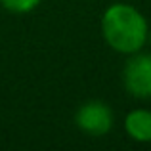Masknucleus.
Wrapping results in <instances>:
<instances>
[{"label": "nucleus", "instance_id": "obj_1", "mask_svg": "<svg viewBox=\"0 0 151 151\" xmlns=\"http://www.w3.org/2000/svg\"><path fill=\"white\" fill-rule=\"evenodd\" d=\"M101 35L109 48L119 54H136L149 37L147 19L130 4H113L101 17Z\"/></svg>", "mask_w": 151, "mask_h": 151}, {"label": "nucleus", "instance_id": "obj_2", "mask_svg": "<svg viewBox=\"0 0 151 151\" xmlns=\"http://www.w3.org/2000/svg\"><path fill=\"white\" fill-rule=\"evenodd\" d=\"M122 84L126 92L138 100L151 98V54L136 52L130 54L122 69Z\"/></svg>", "mask_w": 151, "mask_h": 151}, {"label": "nucleus", "instance_id": "obj_3", "mask_svg": "<svg viewBox=\"0 0 151 151\" xmlns=\"http://www.w3.org/2000/svg\"><path fill=\"white\" fill-rule=\"evenodd\" d=\"M75 122L84 134L90 136H105L113 128V111L105 101L90 100L78 107Z\"/></svg>", "mask_w": 151, "mask_h": 151}, {"label": "nucleus", "instance_id": "obj_4", "mask_svg": "<svg viewBox=\"0 0 151 151\" xmlns=\"http://www.w3.org/2000/svg\"><path fill=\"white\" fill-rule=\"evenodd\" d=\"M124 130L134 142L149 144L151 142V111L134 109L124 119Z\"/></svg>", "mask_w": 151, "mask_h": 151}, {"label": "nucleus", "instance_id": "obj_5", "mask_svg": "<svg viewBox=\"0 0 151 151\" xmlns=\"http://www.w3.org/2000/svg\"><path fill=\"white\" fill-rule=\"evenodd\" d=\"M0 4L12 14H29L40 4V0H0Z\"/></svg>", "mask_w": 151, "mask_h": 151}, {"label": "nucleus", "instance_id": "obj_6", "mask_svg": "<svg viewBox=\"0 0 151 151\" xmlns=\"http://www.w3.org/2000/svg\"><path fill=\"white\" fill-rule=\"evenodd\" d=\"M147 38H149V40H151V31H149V37H147Z\"/></svg>", "mask_w": 151, "mask_h": 151}]
</instances>
